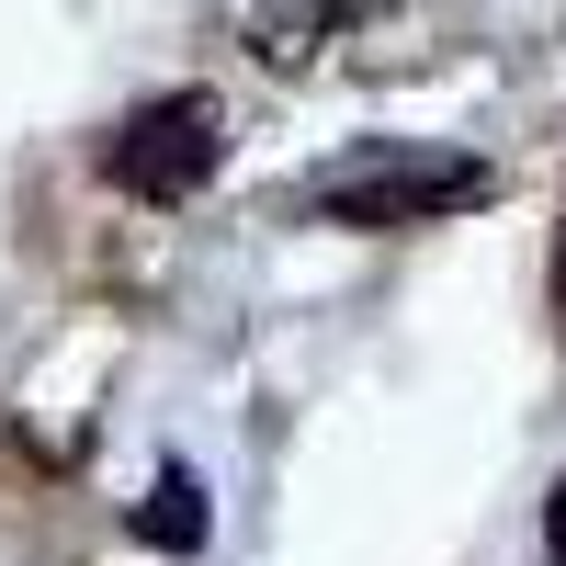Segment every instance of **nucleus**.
Returning a JSON list of instances; mask_svg holds the SVG:
<instances>
[{
	"label": "nucleus",
	"instance_id": "1",
	"mask_svg": "<svg viewBox=\"0 0 566 566\" xmlns=\"http://www.w3.org/2000/svg\"><path fill=\"white\" fill-rule=\"evenodd\" d=\"M499 193V170L488 159H453V148H374V159H352V170H328L317 181V216L328 227H442V216H464V205H488Z\"/></svg>",
	"mask_w": 566,
	"mask_h": 566
},
{
	"label": "nucleus",
	"instance_id": "2",
	"mask_svg": "<svg viewBox=\"0 0 566 566\" xmlns=\"http://www.w3.org/2000/svg\"><path fill=\"white\" fill-rule=\"evenodd\" d=\"M227 159V103L216 91H159V103H136L114 136H103V181L125 205H193Z\"/></svg>",
	"mask_w": 566,
	"mask_h": 566
},
{
	"label": "nucleus",
	"instance_id": "3",
	"mask_svg": "<svg viewBox=\"0 0 566 566\" xmlns=\"http://www.w3.org/2000/svg\"><path fill=\"white\" fill-rule=\"evenodd\" d=\"M216 533V510H205V476L193 464H159L148 499H136V544H159V555H193Z\"/></svg>",
	"mask_w": 566,
	"mask_h": 566
},
{
	"label": "nucleus",
	"instance_id": "4",
	"mask_svg": "<svg viewBox=\"0 0 566 566\" xmlns=\"http://www.w3.org/2000/svg\"><path fill=\"white\" fill-rule=\"evenodd\" d=\"M544 555H555V566H566V488H555V499H544Z\"/></svg>",
	"mask_w": 566,
	"mask_h": 566
},
{
	"label": "nucleus",
	"instance_id": "5",
	"mask_svg": "<svg viewBox=\"0 0 566 566\" xmlns=\"http://www.w3.org/2000/svg\"><path fill=\"white\" fill-rule=\"evenodd\" d=\"M555 328H566V227H555Z\"/></svg>",
	"mask_w": 566,
	"mask_h": 566
}]
</instances>
